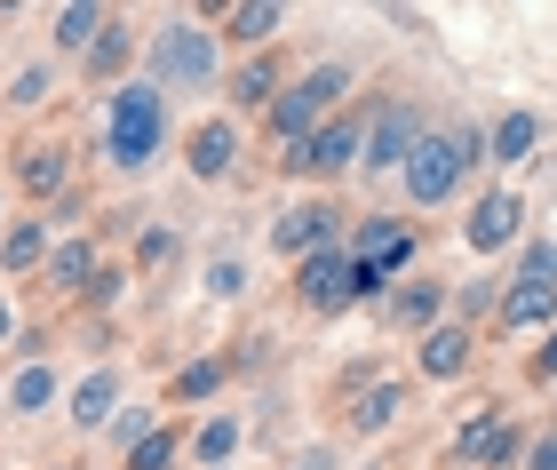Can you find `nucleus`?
<instances>
[{
  "label": "nucleus",
  "mask_w": 557,
  "mask_h": 470,
  "mask_svg": "<svg viewBox=\"0 0 557 470\" xmlns=\"http://www.w3.org/2000/svg\"><path fill=\"white\" fill-rule=\"evenodd\" d=\"M470 351H478V335L462 327V319H446V327H430V335H422V375H430V383L462 375V367H470Z\"/></svg>",
  "instance_id": "nucleus-13"
},
{
  "label": "nucleus",
  "mask_w": 557,
  "mask_h": 470,
  "mask_svg": "<svg viewBox=\"0 0 557 470\" xmlns=\"http://www.w3.org/2000/svg\"><path fill=\"white\" fill-rule=\"evenodd\" d=\"M335 224H343V208H335V200H302V208L278 215L271 247H278V256H319V247H335Z\"/></svg>",
  "instance_id": "nucleus-9"
},
{
  "label": "nucleus",
  "mask_w": 557,
  "mask_h": 470,
  "mask_svg": "<svg viewBox=\"0 0 557 470\" xmlns=\"http://www.w3.org/2000/svg\"><path fill=\"white\" fill-rule=\"evenodd\" d=\"M48 256V239H40V224H16L9 232V247H0V263H9V271H33Z\"/></svg>",
  "instance_id": "nucleus-26"
},
{
  "label": "nucleus",
  "mask_w": 557,
  "mask_h": 470,
  "mask_svg": "<svg viewBox=\"0 0 557 470\" xmlns=\"http://www.w3.org/2000/svg\"><path fill=\"white\" fill-rule=\"evenodd\" d=\"M343 96H350V64H311L302 81H287V88H278V104H271V128L287 136V152L319 136V120L335 112Z\"/></svg>",
  "instance_id": "nucleus-3"
},
{
  "label": "nucleus",
  "mask_w": 557,
  "mask_h": 470,
  "mask_svg": "<svg viewBox=\"0 0 557 470\" xmlns=\"http://www.w3.org/2000/svg\"><path fill=\"white\" fill-rule=\"evenodd\" d=\"M278 33V9H223V40H239V48H263Z\"/></svg>",
  "instance_id": "nucleus-22"
},
{
  "label": "nucleus",
  "mask_w": 557,
  "mask_h": 470,
  "mask_svg": "<svg viewBox=\"0 0 557 470\" xmlns=\"http://www.w3.org/2000/svg\"><path fill=\"white\" fill-rule=\"evenodd\" d=\"M215 383H223V367H215V359H199V367H184V375H175V391H184V399H208Z\"/></svg>",
  "instance_id": "nucleus-28"
},
{
  "label": "nucleus",
  "mask_w": 557,
  "mask_h": 470,
  "mask_svg": "<svg viewBox=\"0 0 557 470\" xmlns=\"http://www.w3.org/2000/svg\"><path fill=\"white\" fill-rule=\"evenodd\" d=\"M215 81V33H199L191 16H175L151 33V88H199Z\"/></svg>",
  "instance_id": "nucleus-4"
},
{
  "label": "nucleus",
  "mask_w": 557,
  "mask_h": 470,
  "mask_svg": "<svg viewBox=\"0 0 557 470\" xmlns=\"http://www.w3.org/2000/svg\"><path fill=\"white\" fill-rule=\"evenodd\" d=\"M168 144V96L151 88V81H128V88H112V128H104V160L112 168H136L151 160Z\"/></svg>",
  "instance_id": "nucleus-2"
},
{
  "label": "nucleus",
  "mask_w": 557,
  "mask_h": 470,
  "mask_svg": "<svg viewBox=\"0 0 557 470\" xmlns=\"http://www.w3.org/2000/svg\"><path fill=\"white\" fill-rule=\"evenodd\" d=\"M359 152H367L359 120H326L311 144H295V152H287V168H295V176H343V168H359Z\"/></svg>",
  "instance_id": "nucleus-8"
},
{
  "label": "nucleus",
  "mask_w": 557,
  "mask_h": 470,
  "mask_svg": "<svg viewBox=\"0 0 557 470\" xmlns=\"http://www.w3.org/2000/svg\"><path fill=\"white\" fill-rule=\"evenodd\" d=\"M232 160H239V128H232V120H199V128L184 136V168H191L199 184L232 176Z\"/></svg>",
  "instance_id": "nucleus-11"
},
{
  "label": "nucleus",
  "mask_w": 557,
  "mask_h": 470,
  "mask_svg": "<svg viewBox=\"0 0 557 470\" xmlns=\"http://www.w3.org/2000/svg\"><path fill=\"white\" fill-rule=\"evenodd\" d=\"M518 280L557 287V239H525V247H518Z\"/></svg>",
  "instance_id": "nucleus-25"
},
{
  "label": "nucleus",
  "mask_w": 557,
  "mask_h": 470,
  "mask_svg": "<svg viewBox=\"0 0 557 470\" xmlns=\"http://www.w3.org/2000/svg\"><path fill=\"white\" fill-rule=\"evenodd\" d=\"M295 295H302L311 311H343V304H359V263H350L343 247H319V256H302Z\"/></svg>",
  "instance_id": "nucleus-7"
},
{
  "label": "nucleus",
  "mask_w": 557,
  "mask_h": 470,
  "mask_svg": "<svg viewBox=\"0 0 557 470\" xmlns=\"http://www.w3.org/2000/svg\"><path fill=\"white\" fill-rule=\"evenodd\" d=\"M40 96H48V72H40V64H24V72H16V96H9V104H40Z\"/></svg>",
  "instance_id": "nucleus-31"
},
{
  "label": "nucleus",
  "mask_w": 557,
  "mask_h": 470,
  "mask_svg": "<svg viewBox=\"0 0 557 470\" xmlns=\"http://www.w3.org/2000/svg\"><path fill=\"white\" fill-rule=\"evenodd\" d=\"M391 327H398V335L446 327V280H407V287L391 295Z\"/></svg>",
  "instance_id": "nucleus-12"
},
{
  "label": "nucleus",
  "mask_w": 557,
  "mask_h": 470,
  "mask_svg": "<svg viewBox=\"0 0 557 470\" xmlns=\"http://www.w3.org/2000/svg\"><path fill=\"white\" fill-rule=\"evenodd\" d=\"M0 335H9V304H0Z\"/></svg>",
  "instance_id": "nucleus-34"
},
{
  "label": "nucleus",
  "mask_w": 557,
  "mask_h": 470,
  "mask_svg": "<svg viewBox=\"0 0 557 470\" xmlns=\"http://www.w3.org/2000/svg\"><path fill=\"white\" fill-rule=\"evenodd\" d=\"M232 104L271 112V104H278V72H271V64H239V72H232Z\"/></svg>",
  "instance_id": "nucleus-21"
},
{
  "label": "nucleus",
  "mask_w": 557,
  "mask_h": 470,
  "mask_svg": "<svg viewBox=\"0 0 557 470\" xmlns=\"http://www.w3.org/2000/svg\"><path fill=\"white\" fill-rule=\"evenodd\" d=\"M104 24H112V9H57V48H96L104 40Z\"/></svg>",
  "instance_id": "nucleus-19"
},
{
  "label": "nucleus",
  "mask_w": 557,
  "mask_h": 470,
  "mask_svg": "<svg viewBox=\"0 0 557 470\" xmlns=\"http://www.w3.org/2000/svg\"><path fill=\"white\" fill-rule=\"evenodd\" d=\"M549 319H557V287H542V280H510V287H502V327H510V335L549 327Z\"/></svg>",
  "instance_id": "nucleus-14"
},
{
  "label": "nucleus",
  "mask_w": 557,
  "mask_h": 470,
  "mask_svg": "<svg viewBox=\"0 0 557 470\" xmlns=\"http://www.w3.org/2000/svg\"><path fill=\"white\" fill-rule=\"evenodd\" d=\"M486 160V128H454V136H422V152L407 160V200L414 208H446L470 184V168Z\"/></svg>",
  "instance_id": "nucleus-1"
},
{
  "label": "nucleus",
  "mask_w": 557,
  "mask_h": 470,
  "mask_svg": "<svg viewBox=\"0 0 557 470\" xmlns=\"http://www.w3.org/2000/svg\"><path fill=\"white\" fill-rule=\"evenodd\" d=\"M168 462H175V438H168V431H151L144 447L128 455V470H168Z\"/></svg>",
  "instance_id": "nucleus-27"
},
{
  "label": "nucleus",
  "mask_w": 557,
  "mask_h": 470,
  "mask_svg": "<svg viewBox=\"0 0 557 470\" xmlns=\"http://www.w3.org/2000/svg\"><path fill=\"white\" fill-rule=\"evenodd\" d=\"M232 447H239V423H208V431H199V455H208V462H223Z\"/></svg>",
  "instance_id": "nucleus-30"
},
{
  "label": "nucleus",
  "mask_w": 557,
  "mask_h": 470,
  "mask_svg": "<svg viewBox=\"0 0 557 470\" xmlns=\"http://www.w3.org/2000/svg\"><path fill=\"white\" fill-rule=\"evenodd\" d=\"M88 271H96V256H88L81 239H72V247H57V256H48V280H57V287H88Z\"/></svg>",
  "instance_id": "nucleus-24"
},
{
  "label": "nucleus",
  "mask_w": 557,
  "mask_h": 470,
  "mask_svg": "<svg viewBox=\"0 0 557 470\" xmlns=\"http://www.w3.org/2000/svg\"><path fill=\"white\" fill-rule=\"evenodd\" d=\"M120 64H128V24L112 16V24H104V40L88 48V72H96V81H104V72H120Z\"/></svg>",
  "instance_id": "nucleus-23"
},
{
  "label": "nucleus",
  "mask_w": 557,
  "mask_h": 470,
  "mask_svg": "<svg viewBox=\"0 0 557 470\" xmlns=\"http://www.w3.org/2000/svg\"><path fill=\"white\" fill-rule=\"evenodd\" d=\"M239 287H247V271H239V263H208V295H215V304H232Z\"/></svg>",
  "instance_id": "nucleus-29"
},
{
  "label": "nucleus",
  "mask_w": 557,
  "mask_h": 470,
  "mask_svg": "<svg viewBox=\"0 0 557 470\" xmlns=\"http://www.w3.org/2000/svg\"><path fill=\"white\" fill-rule=\"evenodd\" d=\"M422 104H391L383 120H374V128H367V152H359V168H374V176H391V168H398V176H407V160L422 152Z\"/></svg>",
  "instance_id": "nucleus-6"
},
{
  "label": "nucleus",
  "mask_w": 557,
  "mask_h": 470,
  "mask_svg": "<svg viewBox=\"0 0 557 470\" xmlns=\"http://www.w3.org/2000/svg\"><path fill=\"white\" fill-rule=\"evenodd\" d=\"M534 375H542V383H557V327H549V343L534 351Z\"/></svg>",
  "instance_id": "nucleus-33"
},
{
  "label": "nucleus",
  "mask_w": 557,
  "mask_h": 470,
  "mask_svg": "<svg viewBox=\"0 0 557 470\" xmlns=\"http://www.w3.org/2000/svg\"><path fill=\"white\" fill-rule=\"evenodd\" d=\"M48 399H57V367H40V359H33V367H16V383H9V407H16V415H40Z\"/></svg>",
  "instance_id": "nucleus-20"
},
{
  "label": "nucleus",
  "mask_w": 557,
  "mask_h": 470,
  "mask_svg": "<svg viewBox=\"0 0 557 470\" xmlns=\"http://www.w3.org/2000/svg\"><path fill=\"white\" fill-rule=\"evenodd\" d=\"M398 415H407V383H374V391H359V407H350V431H391Z\"/></svg>",
  "instance_id": "nucleus-16"
},
{
  "label": "nucleus",
  "mask_w": 557,
  "mask_h": 470,
  "mask_svg": "<svg viewBox=\"0 0 557 470\" xmlns=\"http://www.w3.org/2000/svg\"><path fill=\"white\" fill-rule=\"evenodd\" d=\"M112 399H120V375L104 367V375H88L81 391H72V423H81V431H96V423L112 415Z\"/></svg>",
  "instance_id": "nucleus-18"
},
{
  "label": "nucleus",
  "mask_w": 557,
  "mask_h": 470,
  "mask_svg": "<svg viewBox=\"0 0 557 470\" xmlns=\"http://www.w3.org/2000/svg\"><path fill=\"white\" fill-rule=\"evenodd\" d=\"M518 224H525V200H518L510 184H502V191H486V200L470 208V224H462V239L478 247V256H502V247L518 239Z\"/></svg>",
  "instance_id": "nucleus-10"
},
{
  "label": "nucleus",
  "mask_w": 557,
  "mask_h": 470,
  "mask_svg": "<svg viewBox=\"0 0 557 470\" xmlns=\"http://www.w3.org/2000/svg\"><path fill=\"white\" fill-rule=\"evenodd\" d=\"M534 144H542V120H534V112H502L494 128H486V152H494L502 168H518Z\"/></svg>",
  "instance_id": "nucleus-15"
},
{
  "label": "nucleus",
  "mask_w": 557,
  "mask_h": 470,
  "mask_svg": "<svg viewBox=\"0 0 557 470\" xmlns=\"http://www.w3.org/2000/svg\"><path fill=\"white\" fill-rule=\"evenodd\" d=\"M525 470H557V431H542L534 447H525Z\"/></svg>",
  "instance_id": "nucleus-32"
},
{
  "label": "nucleus",
  "mask_w": 557,
  "mask_h": 470,
  "mask_svg": "<svg viewBox=\"0 0 557 470\" xmlns=\"http://www.w3.org/2000/svg\"><path fill=\"white\" fill-rule=\"evenodd\" d=\"M525 447H534V438H525L510 415H470L462 431H454V462L462 470H502V462H525Z\"/></svg>",
  "instance_id": "nucleus-5"
},
{
  "label": "nucleus",
  "mask_w": 557,
  "mask_h": 470,
  "mask_svg": "<svg viewBox=\"0 0 557 470\" xmlns=\"http://www.w3.org/2000/svg\"><path fill=\"white\" fill-rule=\"evenodd\" d=\"M16 184L33 191V200H48V191H64V144H33L16 168Z\"/></svg>",
  "instance_id": "nucleus-17"
},
{
  "label": "nucleus",
  "mask_w": 557,
  "mask_h": 470,
  "mask_svg": "<svg viewBox=\"0 0 557 470\" xmlns=\"http://www.w3.org/2000/svg\"><path fill=\"white\" fill-rule=\"evenodd\" d=\"M454 470H462V462H454Z\"/></svg>",
  "instance_id": "nucleus-35"
}]
</instances>
